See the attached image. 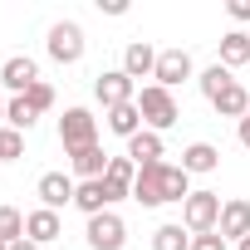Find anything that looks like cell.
Listing matches in <instances>:
<instances>
[{
  "label": "cell",
  "mask_w": 250,
  "mask_h": 250,
  "mask_svg": "<svg viewBox=\"0 0 250 250\" xmlns=\"http://www.w3.org/2000/svg\"><path fill=\"white\" fill-rule=\"evenodd\" d=\"M187 196H191V177L182 172V162L138 167V182H133V201L138 206H167V201H187Z\"/></svg>",
  "instance_id": "6da1fadb"
},
{
  "label": "cell",
  "mask_w": 250,
  "mask_h": 250,
  "mask_svg": "<svg viewBox=\"0 0 250 250\" xmlns=\"http://www.w3.org/2000/svg\"><path fill=\"white\" fill-rule=\"evenodd\" d=\"M138 113H143V128H147V133H167L172 123L182 118V108H177V93H172V88H162V83H147V88H138Z\"/></svg>",
  "instance_id": "7a4b0ae2"
},
{
  "label": "cell",
  "mask_w": 250,
  "mask_h": 250,
  "mask_svg": "<svg viewBox=\"0 0 250 250\" xmlns=\"http://www.w3.org/2000/svg\"><path fill=\"white\" fill-rule=\"evenodd\" d=\"M83 30L74 25V20H54L49 25V35H44V54L54 59V64H79L83 59Z\"/></svg>",
  "instance_id": "3957f363"
},
{
  "label": "cell",
  "mask_w": 250,
  "mask_h": 250,
  "mask_svg": "<svg viewBox=\"0 0 250 250\" xmlns=\"http://www.w3.org/2000/svg\"><path fill=\"white\" fill-rule=\"evenodd\" d=\"M221 196L216 191H191L187 201H182V226L191 230V235H206V230H216L221 226Z\"/></svg>",
  "instance_id": "277c9868"
},
{
  "label": "cell",
  "mask_w": 250,
  "mask_h": 250,
  "mask_svg": "<svg viewBox=\"0 0 250 250\" xmlns=\"http://www.w3.org/2000/svg\"><path fill=\"white\" fill-rule=\"evenodd\" d=\"M59 143H64V152L93 147V143H98V118H93L88 108H64V118H59Z\"/></svg>",
  "instance_id": "5b68a950"
},
{
  "label": "cell",
  "mask_w": 250,
  "mask_h": 250,
  "mask_svg": "<svg viewBox=\"0 0 250 250\" xmlns=\"http://www.w3.org/2000/svg\"><path fill=\"white\" fill-rule=\"evenodd\" d=\"M93 98H98V103H103V113H108V108L133 103V98H138V83L123 74V69H103V74L93 79Z\"/></svg>",
  "instance_id": "8992f818"
},
{
  "label": "cell",
  "mask_w": 250,
  "mask_h": 250,
  "mask_svg": "<svg viewBox=\"0 0 250 250\" xmlns=\"http://www.w3.org/2000/svg\"><path fill=\"white\" fill-rule=\"evenodd\" d=\"M88 250H123L128 245V226H123L118 211H103V216H88Z\"/></svg>",
  "instance_id": "52a82bcc"
},
{
  "label": "cell",
  "mask_w": 250,
  "mask_h": 250,
  "mask_svg": "<svg viewBox=\"0 0 250 250\" xmlns=\"http://www.w3.org/2000/svg\"><path fill=\"white\" fill-rule=\"evenodd\" d=\"M187 79H196V64H191V54H187V49H157L152 83H162V88H177V83H187Z\"/></svg>",
  "instance_id": "ba28073f"
},
{
  "label": "cell",
  "mask_w": 250,
  "mask_h": 250,
  "mask_svg": "<svg viewBox=\"0 0 250 250\" xmlns=\"http://www.w3.org/2000/svg\"><path fill=\"white\" fill-rule=\"evenodd\" d=\"M0 83L20 98V93H30V88L40 83V64H35L30 54H10L5 64H0Z\"/></svg>",
  "instance_id": "9c48e42d"
},
{
  "label": "cell",
  "mask_w": 250,
  "mask_h": 250,
  "mask_svg": "<svg viewBox=\"0 0 250 250\" xmlns=\"http://www.w3.org/2000/svg\"><path fill=\"white\" fill-rule=\"evenodd\" d=\"M35 191H40V206H44V211H59V206H74V191H79V182H74L69 172H44Z\"/></svg>",
  "instance_id": "30bf717a"
},
{
  "label": "cell",
  "mask_w": 250,
  "mask_h": 250,
  "mask_svg": "<svg viewBox=\"0 0 250 250\" xmlns=\"http://www.w3.org/2000/svg\"><path fill=\"white\" fill-rule=\"evenodd\" d=\"M216 230L240 245V240L250 235V201H245V196H230V201L221 206V226H216Z\"/></svg>",
  "instance_id": "8fae6325"
},
{
  "label": "cell",
  "mask_w": 250,
  "mask_h": 250,
  "mask_svg": "<svg viewBox=\"0 0 250 250\" xmlns=\"http://www.w3.org/2000/svg\"><path fill=\"white\" fill-rule=\"evenodd\" d=\"M64 235V221H59V211H44V206H35L30 216H25V240H35V245H49V240H59Z\"/></svg>",
  "instance_id": "7c38bea8"
},
{
  "label": "cell",
  "mask_w": 250,
  "mask_h": 250,
  "mask_svg": "<svg viewBox=\"0 0 250 250\" xmlns=\"http://www.w3.org/2000/svg\"><path fill=\"white\" fill-rule=\"evenodd\" d=\"M152 69H157V49L147 40H133L128 49H123V74H128L133 83L138 79H152Z\"/></svg>",
  "instance_id": "4fadbf2b"
},
{
  "label": "cell",
  "mask_w": 250,
  "mask_h": 250,
  "mask_svg": "<svg viewBox=\"0 0 250 250\" xmlns=\"http://www.w3.org/2000/svg\"><path fill=\"white\" fill-rule=\"evenodd\" d=\"M108 152L93 143V147H83V152H69V167H74V177L79 182H98V177H108Z\"/></svg>",
  "instance_id": "5bb4252c"
},
{
  "label": "cell",
  "mask_w": 250,
  "mask_h": 250,
  "mask_svg": "<svg viewBox=\"0 0 250 250\" xmlns=\"http://www.w3.org/2000/svg\"><path fill=\"white\" fill-rule=\"evenodd\" d=\"M211 108H216V113H221V118H235V123H240V118H245V113H250V88H245V83H240V79H235V83H230V88H221V93H216V98H211Z\"/></svg>",
  "instance_id": "9a60e30c"
},
{
  "label": "cell",
  "mask_w": 250,
  "mask_h": 250,
  "mask_svg": "<svg viewBox=\"0 0 250 250\" xmlns=\"http://www.w3.org/2000/svg\"><path fill=\"white\" fill-rule=\"evenodd\" d=\"M128 157L138 162V167H152V162H162L167 157V143H162V133H138V138H128Z\"/></svg>",
  "instance_id": "2e32d148"
},
{
  "label": "cell",
  "mask_w": 250,
  "mask_h": 250,
  "mask_svg": "<svg viewBox=\"0 0 250 250\" xmlns=\"http://www.w3.org/2000/svg\"><path fill=\"white\" fill-rule=\"evenodd\" d=\"M216 167H221V147H211V143H191L182 152V172L187 177H201V172H216Z\"/></svg>",
  "instance_id": "e0dca14e"
},
{
  "label": "cell",
  "mask_w": 250,
  "mask_h": 250,
  "mask_svg": "<svg viewBox=\"0 0 250 250\" xmlns=\"http://www.w3.org/2000/svg\"><path fill=\"white\" fill-rule=\"evenodd\" d=\"M74 206H79L83 216H103V211H113L103 177H98V182H79V191H74Z\"/></svg>",
  "instance_id": "ac0fdd59"
},
{
  "label": "cell",
  "mask_w": 250,
  "mask_h": 250,
  "mask_svg": "<svg viewBox=\"0 0 250 250\" xmlns=\"http://www.w3.org/2000/svg\"><path fill=\"white\" fill-rule=\"evenodd\" d=\"M108 133H118L123 143L143 133V113H138V98H133V103H123V108H108Z\"/></svg>",
  "instance_id": "d6986e66"
},
{
  "label": "cell",
  "mask_w": 250,
  "mask_h": 250,
  "mask_svg": "<svg viewBox=\"0 0 250 250\" xmlns=\"http://www.w3.org/2000/svg\"><path fill=\"white\" fill-rule=\"evenodd\" d=\"M221 64H226V69L250 64V35H245V30H226V35H221Z\"/></svg>",
  "instance_id": "ffe728a7"
},
{
  "label": "cell",
  "mask_w": 250,
  "mask_h": 250,
  "mask_svg": "<svg viewBox=\"0 0 250 250\" xmlns=\"http://www.w3.org/2000/svg\"><path fill=\"white\" fill-rule=\"evenodd\" d=\"M152 250H191V230L182 221H162L152 230Z\"/></svg>",
  "instance_id": "44dd1931"
},
{
  "label": "cell",
  "mask_w": 250,
  "mask_h": 250,
  "mask_svg": "<svg viewBox=\"0 0 250 250\" xmlns=\"http://www.w3.org/2000/svg\"><path fill=\"white\" fill-rule=\"evenodd\" d=\"M196 83H201V93H206V98H216L221 88H230V83H235V74H230V69L216 59L211 69H201V74H196Z\"/></svg>",
  "instance_id": "7402d4cb"
},
{
  "label": "cell",
  "mask_w": 250,
  "mask_h": 250,
  "mask_svg": "<svg viewBox=\"0 0 250 250\" xmlns=\"http://www.w3.org/2000/svg\"><path fill=\"white\" fill-rule=\"evenodd\" d=\"M35 123H40V113H35L25 98H10V103H5V128H15V133H30Z\"/></svg>",
  "instance_id": "603a6c76"
},
{
  "label": "cell",
  "mask_w": 250,
  "mask_h": 250,
  "mask_svg": "<svg viewBox=\"0 0 250 250\" xmlns=\"http://www.w3.org/2000/svg\"><path fill=\"white\" fill-rule=\"evenodd\" d=\"M0 240H5V245L25 240V211H15V206H0Z\"/></svg>",
  "instance_id": "cb8c5ba5"
},
{
  "label": "cell",
  "mask_w": 250,
  "mask_h": 250,
  "mask_svg": "<svg viewBox=\"0 0 250 250\" xmlns=\"http://www.w3.org/2000/svg\"><path fill=\"white\" fill-rule=\"evenodd\" d=\"M25 152V133H15V128H0V162H15Z\"/></svg>",
  "instance_id": "d4e9b609"
},
{
  "label": "cell",
  "mask_w": 250,
  "mask_h": 250,
  "mask_svg": "<svg viewBox=\"0 0 250 250\" xmlns=\"http://www.w3.org/2000/svg\"><path fill=\"white\" fill-rule=\"evenodd\" d=\"M20 98H25V103H30L35 113H49V108H54V88H49L44 79H40V83H35L30 93H20Z\"/></svg>",
  "instance_id": "484cf974"
},
{
  "label": "cell",
  "mask_w": 250,
  "mask_h": 250,
  "mask_svg": "<svg viewBox=\"0 0 250 250\" xmlns=\"http://www.w3.org/2000/svg\"><path fill=\"white\" fill-rule=\"evenodd\" d=\"M191 250H230V240L221 230H206V235H191Z\"/></svg>",
  "instance_id": "4316f807"
},
{
  "label": "cell",
  "mask_w": 250,
  "mask_h": 250,
  "mask_svg": "<svg viewBox=\"0 0 250 250\" xmlns=\"http://www.w3.org/2000/svg\"><path fill=\"white\" fill-rule=\"evenodd\" d=\"M103 15H128V0H98Z\"/></svg>",
  "instance_id": "83f0119b"
},
{
  "label": "cell",
  "mask_w": 250,
  "mask_h": 250,
  "mask_svg": "<svg viewBox=\"0 0 250 250\" xmlns=\"http://www.w3.org/2000/svg\"><path fill=\"white\" fill-rule=\"evenodd\" d=\"M230 20H240V25L250 20V0H230Z\"/></svg>",
  "instance_id": "f1b7e54d"
},
{
  "label": "cell",
  "mask_w": 250,
  "mask_h": 250,
  "mask_svg": "<svg viewBox=\"0 0 250 250\" xmlns=\"http://www.w3.org/2000/svg\"><path fill=\"white\" fill-rule=\"evenodd\" d=\"M235 138H240V147H245V152H250V113H245V118H240V123H235Z\"/></svg>",
  "instance_id": "f546056e"
},
{
  "label": "cell",
  "mask_w": 250,
  "mask_h": 250,
  "mask_svg": "<svg viewBox=\"0 0 250 250\" xmlns=\"http://www.w3.org/2000/svg\"><path fill=\"white\" fill-rule=\"evenodd\" d=\"M10 250H40V245H35V240H15Z\"/></svg>",
  "instance_id": "4dcf8cb0"
},
{
  "label": "cell",
  "mask_w": 250,
  "mask_h": 250,
  "mask_svg": "<svg viewBox=\"0 0 250 250\" xmlns=\"http://www.w3.org/2000/svg\"><path fill=\"white\" fill-rule=\"evenodd\" d=\"M0 128H5V98H0Z\"/></svg>",
  "instance_id": "1f68e13d"
},
{
  "label": "cell",
  "mask_w": 250,
  "mask_h": 250,
  "mask_svg": "<svg viewBox=\"0 0 250 250\" xmlns=\"http://www.w3.org/2000/svg\"><path fill=\"white\" fill-rule=\"evenodd\" d=\"M235 250H250V235H245V240H240V245H235Z\"/></svg>",
  "instance_id": "d6a6232c"
},
{
  "label": "cell",
  "mask_w": 250,
  "mask_h": 250,
  "mask_svg": "<svg viewBox=\"0 0 250 250\" xmlns=\"http://www.w3.org/2000/svg\"><path fill=\"white\" fill-rule=\"evenodd\" d=\"M0 250H10V245H5V240H0Z\"/></svg>",
  "instance_id": "836d02e7"
}]
</instances>
